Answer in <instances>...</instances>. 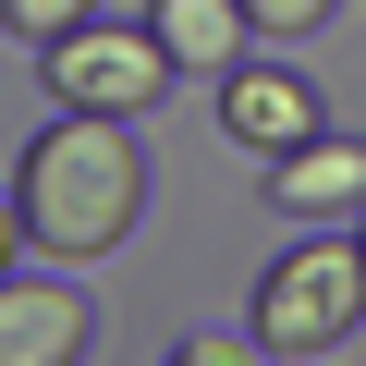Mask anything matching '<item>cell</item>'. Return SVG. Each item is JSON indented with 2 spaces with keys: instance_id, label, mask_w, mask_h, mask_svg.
<instances>
[{
  "instance_id": "cell-1",
  "label": "cell",
  "mask_w": 366,
  "mask_h": 366,
  "mask_svg": "<svg viewBox=\"0 0 366 366\" xmlns=\"http://www.w3.org/2000/svg\"><path fill=\"white\" fill-rule=\"evenodd\" d=\"M13 208H25L37 257H61V269L110 257L147 220V147H134V122H86V110L37 122V147L13 159Z\"/></svg>"
},
{
  "instance_id": "cell-2",
  "label": "cell",
  "mask_w": 366,
  "mask_h": 366,
  "mask_svg": "<svg viewBox=\"0 0 366 366\" xmlns=\"http://www.w3.org/2000/svg\"><path fill=\"white\" fill-rule=\"evenodd\" d=\"M354 317H366V244L317 232V244L269 257V281H257V317H244V342H257V354H330V342H342Z\"/></svg>"
},
{
  "instance_id": "cell-3",
  "label": "cell",
  "mask_w": 366,
  "mask_h": 366,
  "mask_svg": "<svg viewBox=\"0 0 366 366\" xmlns=\"http://www.w3.org/2000/svg\"><path fill=\"white\" fill-rule=\"evenodd\" d=\"M37 74H49V98L61 110H86V122H134V110H159L171 98V61H159V37L147 25H74V37H49L37 49Z\"/></svg>"
},
{
  "instance_id": "cell-4",
  "label": "cell",
  "mask_w": 366,
  "mask_h": 366,
  "mask_svg": "<svg viewBox=\"0 0 366 366\" xmlns=\"http://www.w3.org/2000/svg\"><path fill=\"white\" fill-rule=\"evenodd\" d=\"M220 134H232L244 159H293V147H317L330 122H317V86H305V74H281V61L244 49V61L220 74Z\"/></svg>"
},
{
  "instance_id": "cell-5",
  "label": "cell",
  "mask_w": 366,
  "mask_h": 366,
  "mask_svg": "<svg viewBox=\"0 0 366 366\" xmlns=\"http://www.w3.org/2000/svg\"><path fill=\"white\" fill-rule=\"evenodd\" d=\"M86 342H98V305L74 281L0 269V366H86Z\"/></svg>"
},
{
  "instance_id": "cell-6",
  "label": "cell",
  "mask_w": 366,
  "mask_h": 366,
  "mask_svg": "<svg viewBox=\"0 0 366 366\" xmlns=\"http://www.w3.org/2000/svg\"><path fill=\"white\" fill-rule=\"evenodd\" d=\"M147 37H159V61H171V74H208V86L257 49L244 0H147Z\"/></svg>"
},
{
  "instance_id": "cell-7",
  "label": "cell",
  "mask_w": 366,
  "mask_h": 366,
  "mask_svg": "<svg viewBox=\"0 0 366 366\" xmlns=\"http://www.w3.org/2000/svg\"><path fill=\"white\" fill-rule=\"evenodd\" d=\"M269 208H293V220H342V208H366V134H317V147L269 159Z\"/></svg>"
},
{
  "instance_id": "cell-8",
  "label": "cell",
  "mask_w": 366,
  "mask_h": 366,
  "mask_svg": "<svg viewBox=\"0 0 366 366\" xmlns=\"http://www.w3.org/2000/svg\"><path fill=\"white\" fill-rule=\"evenodd\" d=\"M0 25H13L25 49H49V37H74V25H98V0H0Z\"/></svg>"
},
{
  "instance_id": "cell-9",
  "label": "cell",
  "mask_w": 366,
  "mask_h": 366,
  "mask_svg": "<svg viewBox=\"0 0 366 366\" xmlns=\"http://www.w3.org/2000/svg\"><path fill=\"white\" fill-rule=\"evenodd\" d=\"M244 25H257V37H317L330 0H244Z\"/></svg>"
},
{
  "instance_id": "cell-10",
  "label": "cell",
  "mask_w": 366,
  "mask_h": 366,
  "mask_svg": "<svg viewBox=\"0 0 366 366\" xmlns=\"http://www.w3.org/2000/svg\"><path fill=\"white\" fill-rule=\"evenodd\" d=\"M159 366H257V342H232V330H196V342H171Z\"/></svg>"
},
{
  "instance_id": "cell-11",
  "label": "cell",
  "mask_w": 366,
  "mask_h": 366,
  "mask_svg": "<svg viewBox=\"0 0 366 366\" xmlns=\"http://www.w3.org/2000/svg\"><path fill=\"white\" fill-rule=\"evenodd\" d=\"M25 257V208H13V183H0V269Z\"/></svg>"
}]
</instances>
